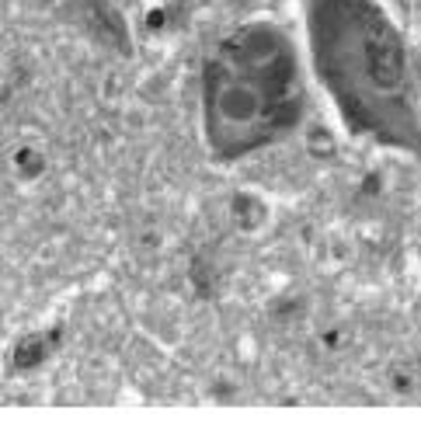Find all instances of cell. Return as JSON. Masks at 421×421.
<instances>
[{
  "mask_svg": "<svg viewBox=\"0 0 421 421\" xmlns=\"http://www.w3.org/2000/svg\"><path fill=\"white\" fill-rule=\"evenodd\" d=\"M42 355H45V345H42L38 338H32V341H25V345L18 348V355H14V359H18V365H35Z\"/></svg>",
  "mask_w": 421,
  "mask_h": 421,
  "instance_id": "6da1fadb",
  "label": "cell"
},
{
  "mask_svg": "<svg viewBox=\"0 0 421 421\" xmlns=\"http://www.w3.org/2000/svg\"><path fill=\"white\" fill-rule=\"evenodd\" d=\"M146 21H150V28H161V25H164V14H161V11H153Z\"/></svg>",
  "mask_w": 421,
  "mask_h": 421,
  "instance_id": "7a4b0ae2",
  "label": "cell"
}]
</instances>
